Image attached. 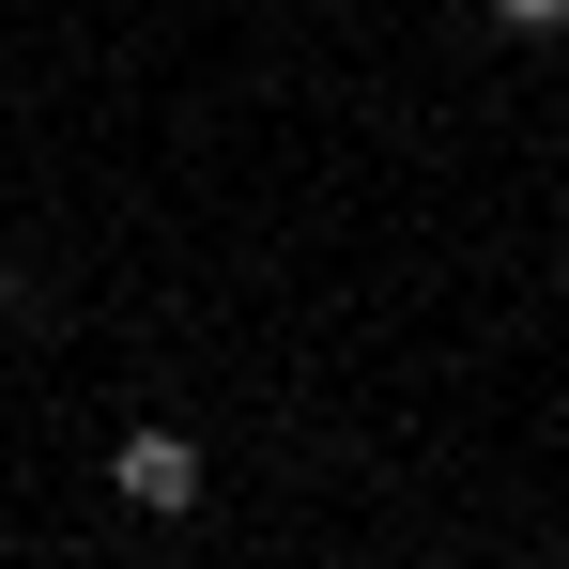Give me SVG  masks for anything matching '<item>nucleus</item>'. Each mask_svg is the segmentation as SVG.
Returning <instances> with one entry per match:
<instances>
[{"instance_id": "nucleus-1", "label": "nucleus", "mask_w": 569, "mask_h": 569, "mask_svg": "<svg viewBox=\"0 0 569 569\" xmlns=\"http://www.w3.org/2000/svg\"><path fill=\"white\" fill-rule=\"evenodd\" d=\"M108 492H123L139 523H186V508H200V431H170V416H139V431L108 447Z\"/></svg>"}, {"instance_id": "nucleus-3", "label": "nucleus", "mask_w": 569, "mask_h": 569, "mask_svg": "<svg viewBox=\"0 0 569 569\" xmlns=\"http://www.w3.org/2000/svg\"><path fill=\"white\" fill-rule=\"evenodd\" d=\"M0 323H16V262H0Z\"/></svg>"}, {"instance_id": "nucleus-2", "label": "nucleus", "mask_w": 569, "mask_h": 569, "mask_svg": "<svg viewBox=\"0 0 569 569\" xmlns=\"http://www.w3.org/2000/svg\"><path fill=\"white\" fill-rule=\"evenodd\" d=\"M492 16H508L523 47H539V31H569V0H492Z\"/></svg>"}]
</instances>
